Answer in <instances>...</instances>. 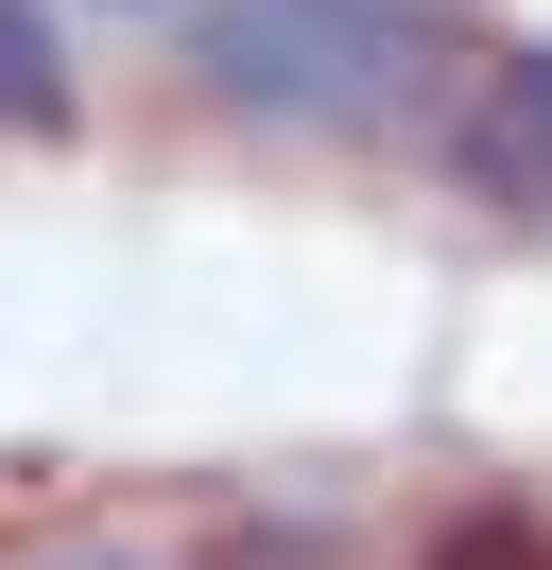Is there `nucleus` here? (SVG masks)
I'll list each match as a JSON object with an SVG mask.
<instances>
[{
    "instance_id": "obj_1",
    "label": "nucleus",
    "mask_w": 552,
    "mask_h": 570,
    "mask_svg": "<svg viewBox=\"0 0 552 570\" xmlns=\"http://www.w3.org/2000/svg\"><path fill=\"white\" fill-rule=\"evenodd\" d=\"M190 70L241 121L379 139L448 87V18H414V0H190Z\"/></svg>"
},
{
    "instance_id": "obj_2",
    "label": "nucleus",
    "mask_w": 552,
    "mask_h": 570,
    "mask_svg": "<svg viewBox=\"0 0 552 570\" xmlns=\"http://www.w3.org/2000/svg\"><path fill=\"white\" fill-rule=\"evenodd\" d=\"M448 156H466V190H501V208L552 225V52H501L466 87V121H448Z\"/></svg>"
},
{
    "instance_id": "obj_3",
    "label": "nucleus",
    "mask_w": 552,
    "mask_h": 570,
    "mask_svg": "<svg viewBox=\"0 0 552 570\" xmlns=\"http://www.w3.org/2000/svg\"><path fill=\"white\" fill-rule=\"evenodd\" d=\"M414 570H552V519H535V501H466V519H432Z\"/></svg>"
},
{
    "instance_id": "obj_4",
    "label": "nucleus",
    "mask_w": 552,
    "mask_h": 570,
    "mask_svg": "<svg viewBox=\"0 0 552 570\" xmlns=\"http://www.w3.org/2000/svg\"><path fill=\"white\" fill-rule=\"evenodd\" d=\"M0 121H18V139L69 121V70H52V18H34V0H0Z\"/></svg>"
},
{
    "instance_id": "obj_5",
    "label": "nucleus",
    "mask_w": 552,
    "mask_h": 570,
    "mask_svg": "<svg viewBox=\"0 0 552 570\" xmlns=\"http://www.w3.org/2000/svg\"><path fill=\"white\" fill-rule=\"evenodd\" d=\"M207 570H345V553H328V519H241Z\"/></svg>"
},
{
    "instance_id": "obj_6",
    "label": "nucleus",
    "mask_w": 552,
    "mask_h": 570,
    "mask_svg": "<svg viewBox=\"0 0 552 570\" xmlns=\"http://www.w3.org/2000/svg\"><path fill=\"white\" fill-rule=\"evenodd\" d=\"M34 570H138V553H34Z\"/></svg>"
}]
</instances>
